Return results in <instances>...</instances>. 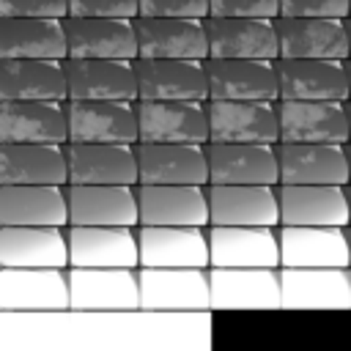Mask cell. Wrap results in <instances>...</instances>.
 Segmentation results:
<instances>
[{
    "instance_id": "6da1fadb",
    "label": "cell",
    "mask_w": 351,
    "mask_h": 351,
    "mask_svg": "<svg viewBox=\"0 0 351 351\" xmlns=\"http://www.w3.org/2000/svg\"><path fill=\"white\" fill-rule=\"evenodd\" d=\"M137 274L145 313L211 310V280L203 266H137Z\"/></svg>"
},
{
    "instance_id": "7a4b0ae2",
    "label": "cell",
    "mask_w": 351,
    "mask_h": 351,
    "mask_svg": "<svg viewBox=\"0 0 351 351\" xmlns=\"http://www.w3.org/2000/svg\"><path fill=\"white\" fill-rule=\"evenodd\" d=\"M3 313H66L71 310L69 266H3Z\"/></svg>"
},
{
    "instance_id": "3957f363",
    "label": "cell",
    "mask_w": 351,
    "mask_h": 351,
    "mask_svg": "<svg viewBox=\"0 0 351 351\" xmlns=\"http://www.w3.org/2000/svg\"><path fill=\"white\" fill-rule=\"evenodd\" d=\"M74 313L140 310V274L132 266H69Z\"/></svg>"
},
{
    "instance_id": "277c9868",
    "label": "cell",
    "mask_w": 351,
    "mask_h": 351,
    "mask_svg": "<svg viewBox=\"0 0 351 351\" xmlns=\"http://www.w3.org/2000/svg\"><path fill=\"white\" fill-rule=\"evenodd\" d=\"M208 140L214 143H280L277 101L208 99Z\"/></svg>"
},
{
    "instance_id": "5b68a950",
    "label": "cell",
    "mask_w": 351,
    "mask_h": 351,
    "mask_svg": "<svg viewBox=\"0 0 351 351\" xmlns=\"http://www.w3.org/2000/svg\"><path fill=\"white\" fill-rule=\"evenodd\" d=\"M282 143H348V101L277 99Z\"/></svg>"
},
{
    "instance_id": "8992f818",
    "label": "cell",
    "mask_w": 351,
    "mask_h": 351,
    "mask_svg": "<svg viewBox=\"0 0 351 351\" xmlns=\"http://www.w3.org/2000/svg\"><path fill=\"white\" fill-rule=\"evenodd\" d=\"M211 310L282 307L280 266H208Z\"/></svg>"
},
{
    "instance_id": "52a82bcc",
    "label": "cell",
    "mask_w": 351,
    "mask_h": 351,
    "mask_svg": "<svg viewBox=\"0 0 351 351\" xmlns=\"http://www.w3.org/2000/svg\"><path fill=\"white\" fill-rule=\"evenodd\" d=\"M69 143H140L137 107L129 99H69Z\"/></svg>"
},
{
    "instance_id": "ba28073f",
    "label": "cell",
    "mask_w": 351,
    "mask_h": 351,
    "mask_svg": "<svg viewBox=\"0 0 351 351\" xmlns=\"http://www.w3.org/2000/svg\"><path fill=\"white\" fill-rule=\"evenodd\" d=\"M143 143H208V110L197 99H137Z\"/></svg>"
},
{
    "instance_id": "9c48e42d",
    "label": "cell",
    "mask_w": 351,
    "mask_h": 351,
    "mask_svg": "<svg viewBox=\"0 0 351 351\" xmlns=\"http://www.w3.org/2000/svg\"><path fill=\"white\" fill-rule=\"evenodd\" d=\"M0 143H69V104L60 99H0Z\"/></svg>"
},
{
    "instance_id": "30bf717a",
    "label": "cell",
    "mask_w": 351,
    "mask_h": 351,
    "mask_svg": "<svg viewBox=\"0 0 351 351\" xmlns=\"http://www.w3.org/2000/svg\"><path fill=\"white\" fill-rule=\"evenodd\" d=\"M208 184H280L277 143H206Z\"/></svg>"
},
{
    "instance_id": "8fae6325",
    "label": "cell",
    "mask_w": 351,
    "mask_h": 351,
    "mask_svg": "<svg viewBox=\"0 0 351 351\" xmlns=\"http://www.w3.org/2000/svg\"><path fill=\"white\" fill-rule=\"evenodd\" d=\"M280 184H351L348 143H277Z\"/></svg>"
},
{
    "instance_id": "7c38bea8",
    "label": "cell",
    "mask_w": 351,
    "mask_h": 351,
    "mask_svg": "<svg viewBox=\"0 0 351 351\" xmlns=\"http://www.w3.org/2000/svg\"><path fill=\"white\" fill-rule=\"evenodd\" d=\"M208 184H137L140 225H211Z\"/></svg>"
},
{
    "instance_id": "4fadbf2b",
    "label": "cell",
    "mask_w": 351,
    "mask_h": 351,
    "mask_svg": "<svg viewBox=\"0 0 351 351\" xmlns=\"http://www.w3.org/2000/svg\"><path fill=\"white\" fill-rule=\"evenodd\" d=\"M208 58H280L277 19L271 16H206Z\"/></svg>"
},
{
    "instance_id": "5bb4252c",
    "label": "cell",
    "mask_w": 351,
    "mask_h": 351,
    "mask_svg": "<svg viewBox=\"0 0 351 351\" xmlns=\"http://www.w3.org/2000/svg\"><path fill=\"white\" fill-rule=\"evenodd\" d=\"M208 99H280L277 60L206 58Z\"/></svg>"
},
{
    "instance_id": "9a60e30c",
    "label": "cell",
    "mask_w": 351,
    "mask_h": 351,
    "mask_svg": "<svg viewBox=\"0 0 351 351\" xmlns=\"http://www.w3.org/2000/svg\"><path fill=\"white\" fill-rule=\"evenodd\" d=\"M140 58H208V30L200 16H134Z\"/></svg>"
},
{
    "instance_id": "2e32d148",
    "label": "cell",
    "mask_w": 351,
    "mask_h": 351,
    "mask_svg": "<svg viewBox=\"0 0 351 351\" xmlns=\"http://www.w3.org/2000/svg\"><path fill=\"white\" fill-rule=\"evenodd\" d=\"M280 225H351L348 186L343 184H277Z\"/></svg>"
},
{
    "instance_id": "e0dca14e",
    "label": "cell",
    "mask_w": 351,
    "mask_h": 351,
    "mask_svg": "<svg viewBox=\"0 0 351 351\" xmlns=\"http://www.w3.org/2000/svg\"><path fill=\"white\" fill-rule=\"evenodd\" d=\"M140 266H211L208 228L137 225Z\"/></svg>"
},
{
    "instance_id": "ac0fdd59",
    "label": "cell",
    "mask_w": 351,
    "mask_h": 351,
    "mask_svg": "<svg viewBox=\"0 0 351 351\" xmlns=\"http://www.w3.org/2000/svg\"><path fill=\"white\" fill-rule=\"evenodd\" d=\"M280 99H351L348 63L340 58H277Z\"/></svg>"
},
{
    "instance_id": "d6986e66",
    "label": "cell",
    "mask_w": 351,
    "mask_h": 351,
    "mask_svg": "<svg viewBox=\"0 0 351 351\" xmlns=\"http://www.w3.org/2000/svg\"><path fill=\"white\" fill-rule=\"evenodd\" d=\"M69 225H140L134 184H69Z\"/></svg>"
},
{
    "instance_id": "ffe728a7",
    "label": "cell",
    "mask_w": 351,
    "mask_h": 351,
    "mask_svg": "<svg viewBox=\"0 0 351 351\" xmlns=\"http://www.w3.org/2000/svg\"><path fill=\"white\" fill-rule=\"evenodd\" d=\"M69 266H140L137 228L69 225Z\"/></svg>"
},
{
    "instance_id": "44dd1931",
    "label": "cell",
    "mask_w": 351,
    "mask_h": 351,
    "mask_svg": "<svg viewBox=\"0 0 351 351\" xmlns=\"http://www.w3.org/2000/svg\"><path fill=\"white\" fill-rule=\"evenodd\" d=\"M280 58L348 60V16H277Z\"/></svg>"
},
{
    "instance_id": "7402d4cb",
    "label": "cell",
    "mask_w": 351,
    "mask_h": 351,
    "mask_svg": "<svg viewBox=\"0 0 351 351\" xmlns=\"http://www.w3.org/2000/svg\"><path fill=\"white\" fill-rule=\"evenodd\" d=\"M140 99L208 101L206 60L197 58H134Z\"/></svg>"
},
{
    "instance_id": "603a6c76",
    "label": "cell",
    "mask_w": 351,
    "mask_h": 351,
    "mask_svg": "<svg viewBox=\"0 0 351 351\" xmlns=\"http://www.w3.org/2000/svg\"><path fill=\"white\" fill-rule=\"evenodd\" d=\"M69 184H140L134 143H66Z\"/></svg>"
},
{
    "instance_id": "cb8c5ba5",
    "label": "cell",
    "mask_w": 351,
    "mask_h": 351,
    "mask_svg": "<svg viewBox=\"0 0 351 351\" xmlns=\"http://www.w3.org/2000/svg\"><path fill=\"white\" fill-rule=\"evenodd\" d=\"M211 225L280 228V195L274 184H208Z\"/></svg>"
},
{
    "instance_id": "d4e9b609",
    "label": "cell",
    "mask_w": 351,
    "mask_h": 351,
    "mask_svg": "<svg viewBox=\"0 0 351 351\" xmlns=\"http://www.w3.org/2000/svg\"><path fill=\"white\" fill-rule=\"evenodd\" d=\"M282 307H348L351 266H280Z\"/></svg>"
},
{
    "instance_id": "484cf974",
    "label": "cell",
    "mask_w": 351,
    "mask_h": 351,
    "mask_svg": "<svg viewBox=\"0 0 351 351\" xmlns=\"http://www.w3.org/2000/svg\"><path fill=\"white\" fill-rule=\"evenodd\" d=\"M140 184H208L206 143H137Z\"/></svg>"
},
{
    "instance_id": "4316f807",
    "label": "cell",
    "mask_w": 351,
    "mask_h": 351,
    "mask_svg": "<svg viewBox=\"0 0 351 351\" xmlns=\"http://www.w3.org/2000/svg\"><path fill=\"white\" fill-rule=\"evenodd\" d=\"M280 266H351L348 228L280 225Z\"/></svg>"
},
{
    "instance_id": "83f0119b",
    "label": "cell",
    "mask_w": 351,
    "mask_h": 351,
    "mask_svg": "<svg viewBox=\"0 0 351 351\" xmlns=\"http://www.w3.org/2000/svg\"><path fill=\"white\" fill-rule=\"evenodd\" d=\"M69 99H140L134 60L129 58H66Z\"/></svg>"
},
{
    "instance_id": "f1b7e54d",
    "label": "cell",
    "mask_w": 351,
    "mask_h": 351,
    "mask_svg": "<svg viewBox=\"0 0 351 351\" xmlns=\"http://www.w3.org/2000/svg\"><path fill=\"white\" fill-rule=\"evenodd\" d=\"M69 58H140L134 19L129 16H66Z\"/></svg>"
},
{
    "instance_id": "f546056e",
    "label": "cell",
    "mask_w": 351,
    "mask_h": 351,
    "mask_svg": "<svg viewBox=\"0 0 351 351\" xmlns=\"http://www.w3.org/2000/svg\"><path fill=\"white\" fill-rule=\"evenodd\" d=\"M211 266H280V233L271 225H208Z\"/></svg>"
},
{
    "instance_id": "4dcf8cb0",
    "label": "cell",
    "mask_w": 351,
    "mask_h": 351,
    "mask_svg": "<svg viewBox=\"0 0 351 351\" xmlns=\"http://www.w3.org/2000/svg\"><path fill=\"white\" fill-rule=\"evenodd\" d=\"M69 184H0L3 225L69 228Z\"/></svg>"
},
{
    "instance_id": "1f68e13d",
    "label": "cell",
    "mask_w": 351,
    "mask_h": 351,
    "mask_svg": "<svg viewBox=\"0 0 351 351\" xmlns=\"http://www.w3.org/2000/svg\"><path fill=\"white\" fill-rule=\"evenodd\" d=\"M0 184H69L66 143H0Z\"/></svg>"
},
{
    "instance_id": "d6a6232c",
    "label": "cell",
    "mask_w": 351,
    "mask_h": 351,
    "mask_svg": "<svg viewBox=\"0 0 351 351\" xmlns=\"http://www.w3.org/2000/svg\"><path fill=\"white\" fill-rule=\"evenodd\" d=\"M0 58H69L66 16H3Z\"/></svg>"
},
{
    "instance_id": "836d02e7",
    "label": "cell",
    "mask_w": 351,
    "mask_h": 351,
    "mask_svg": "<svg viewBox=\"0 0 351 351\" xmlns=\"http://www.w3.org/2000/svg\"><path fill=\"white\" fill-rule=\"evenodd\" d=\"M0 99L69 101V74L60 58H3Z\"/></svg>"
},
{
    "instance_id": "e575fe53",
    "label": "cell",
    "mask_w": 351,
    "mask_h": 351,
    "mask_svg": "<svg viewBox=\"0 0 351 351\" xmlns=\"http://www.w3.org/2000/svg\"><path fill=\"white\" fill-rule=\"evenodd\" d=\"M3 266H69V233L60 225H3Z\"/></svg>"
},
{
    "instance_id": "d590c367",
    "label": "cell",
    "mask_w": 351,
    "mask_h": 351,
    "mask_svg": "<svg viewBox=\"0 0 351 351\" xmlns=\"http://www.w3.org/2000/svg\"><path fill=\"white\" fill-rule=\"evenodd\" d=\"M140 14V0H69V16H129Z\"/></svg>"
},
{
    "instance_id": "8d00e7d4",
    "label": "cell",
    "mask_w": 351,
    "mask_h": 351,
    "mask_svg": "<svg viewBox=\"0 0 351 351\" xmlns=\"http://www.w3.org/2000/svg\"><path fill=\"white\" fill-rule=\"evenodd\" d=\"M208 16H280V0H208Z\"/></svg>"
},
{
    "instance_id": "74e56055",
    "label": "cell",
    "mask_w": 351,
    "mask_h": 351,
    "mask_svg": "<svg viewBox=\"0 0 351 351\" xmlns=\"http://www.w3.org/2000/svg\"><path fill=\"white\" fill-rule=\"evenodd\" d=\"M140 14L143 16H200L206 19L211 8H208V0H140Z\"/></svg>"
},
{
    "instance_id": "f35d334b",
    "label": "cell",
    "mask_w": 351,
    "mask_h": 351,
    "mask_svg": "<svg viewBox=\"0 0 351 351\" xmlns=\"http://www.w3.org/2000/svg\"><path fill=\"white\" fill-rule=\"evenodd\" d=\"M0 16H69V0H0Z\"/></svg>"
},
{
    "instance_id": "ab89813d",
    "label": "cell",
    "mask_w": 351,
    "mask_h": 351,
    "mask_svg": "<svg viewBox=\"0 0 351 351\" xmlns=\"http://www.w3.org/2000/svg\"><path fill=\"white\" fill-rule=\"evenodd\" d=\"M280 16H348V0H280Z\"/></svg>"
},
{
    "instance_id": "60d3db41",
    "label": "cell",
    "mask_w": 351,
    "mask_h": 351,
    "mask_svg": "<svg viewBox=\"0 0 351 351\" xmlns=\"http://www.w3.org/2000/svg\"><path fill=\"white\" fill-rule=\"evenodd\" d=\"M348 58H351V16H348Z\"/></svg>"
},
{
    "instance_id": "b9f144b4",
    "label": "cell",
    "mask_w": 351,
    "mask_h": 351,
    "mask_svg": "<svg viewBox=\"0 0 351 351\" xmlns=\"http://www.w3.org/2000/svg\"><path fill=\"white\" fill-rule=\"evenodd\" d=\"M346 63H348V88H351V58H348Z\"/></svg>"
},
{
    "instance_id": "7bdbcfd3",
    "label": "cell",
    "mask_w": 351,
    "mask_h": 351,
    "mask_svg": "<svg viewBox=\"0 0 351 351\" xmlns=\"http://www.w3.org/2000/svg\"><path fill=\"white\" fill-rule=\"evenodd\" d=\"M348 129H351V99H348ZM351 143V140H348Z\"/></svg>"
},
{
    "instance_id": "ee69618b",
    "label": "cell",
    "mask_w": 351,
    "mask_h": 351,
    "mask_svg": "<svg viewBox=\"0 0 351 351\" xmlns=\"http://www.w3.org/2000/svg\"><path fill=\"white\" fill-rule=\"evenodd\" d=\"M348 167H351V143H348Z\"/></svg>"
},
{
    "instance_id": "f6af8a7d",
    "label": "cell",
    "mask_w": 351,
    "mask_h": 351,
    "mask_svg": "<svg viewBox=\"0 0 351 351\" xmlns=\"http://www.w3.org/2000/svg\"><path fill=\"white\" fill-rule=\"evenodd\" d=\"M348 247H351V225H348Z\"/></svg>"
},
{
    "instance_id": "bcb514c9",
    "label": "cell",
    "mask_w": 351,
    "mask_h": 351,
    "mask_svg": "<svg viewBox=\"0 0 351 351\" xmlns=\"http://www.w3.org/2000/svg\"><path fill=\"white\" fill-rule=\"evenodd\" d=\"M348 203H351V184H348Z\"/></svg>"
},
{
    "instance_id": "7dc6e473",
    "label": "cell",
    "mask_w": 351,
    "mask_h": 351,
    "mask_svg": "<svg viewBox=\"0 0 351 351\" xmlns=\"http://www.w3.org/2000/svg\"><path fill=\"white\" fill-rule=\"evenodd\" d=\"M348 16H351V0H348Z\"/></svg>"
}]
</instances>
